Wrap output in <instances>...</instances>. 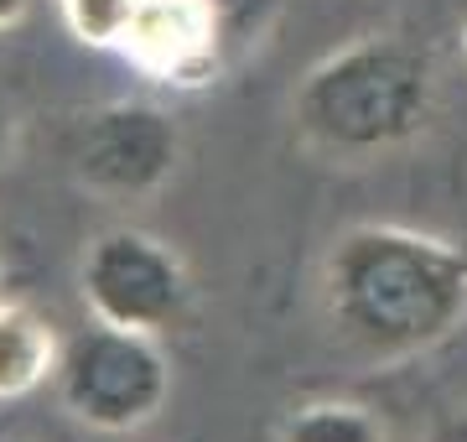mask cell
<instances>
[{
	"mask_svg": "<svg viewBox=\"0 0 467 442\" xmlns=\"http://www.w3.org/2000/svg\"><path fill=\"white\" fill-rule=\"evenodd\" d=\"M426 442H467V406L441 411L431 422V432H426Z\"/></svg>",
	"mask_w": 467,
	"mask_h": 442,
	"instance_id": "obj_10",
	"label": "cell"
},
{
	"mask_svg": "<svg viewBox=\"0 0 467 442\" xmlns=\"http://www.w3.org/2000/svg\"><path fill=\"white\" fill-rule=\"evenodd\" d=\"M26 11H32V0H0V32L21 26V21H26Z\"/></svg>",
	"mask_w": 467,
	"mask_h": 442,
	"instance_id": "obj_12",
	"label": "cell"
},
{
	"mask_svg": "<svg viewBox=\"0 0 467 442\" xmlns=\"http://www.w3.org/2000/svg\"><path fill=\"white\" fill-rule=\"evenodd\" d=\"M0 442H5V437H0Z\"/></svg>",
	"mask_w": 467,
	"mask_h": 442,
	"instance_id": "obj_14",
	"label": "cell"
},
{
	"mask_svg": "<svg viewBox=\"0 0 467 442\" xmlns=\"http://www.w3.org/2000/svg\"><path fill=\"white\" fill-rule=\"evenodd\" d=\"M223 37L218 0H140L119 58L161 89H208L223 68Z\"/></svg>",
	"mask_w": 467,
	"mask_h": 442,
	"instance_id": "obj_6",
	"label": "cell"
},
{
	"mask_svg": "<svg viewBox=\"0 0 467 442\" xmlns=\"http://www.w3.org/2000/svg\"><path fill=\"white\" fill-rule=\"evenodd\" d=\"M322 312L368 359H410L467 323V245L405 224H353L322 260Z\"/></svg>",
	"mask_w": 467,
	"mask_h": 442,
	"instance_id": "obj_1",
	"label": "cell"
},
{
	"mask_svg": "<svg viewBox=\"0 0 467 442\" xmlns=\"http://www.w3.org/2000/svg\"><path fill=\"white\" fill-rule=\"evenodd\" d=\"M436 100L441 79L431 52L400 32H368L306 68L291 94V120L317 152L374 162L426 136Z\"/></svg>",
	"mask_w": 467,
	"mask_h": 442,
	"instance_id": "obj_2",
	"label": "cell"
},
{
	"mask_svg": "<svg viewBox=\"0 0 467 442\" xmlns=\"http://www.w3.org/2000/svg\"><path fill=\"white\" fill-rule=\"evenodd\" d=\"M63 339L26 302H0V401H21L36 385H47L57 370Z\"/></svg>",
	"mask_w": 467,
	"mask_h": 442,
	"instance_id": "obj_7",
	"label": "cell"
},
{
	"mask_svg": "<svg viewBox=\"0 0 467 442\" xmlns=\"http://www.w3.org/2000/svg\"><path fill=\"white\" fill-rule=\"evenodd\" d=\"M462 58H467V32H462Z\"/></svg>",
	"mask_w": 467,
	"mask_h": 442,
	"instance_id": "obj_13",
	"label": "cell"
},
{
	"mask_svg": "<svg viewBox=\"0 0 467 442\" xmlns=\"http://www.w3.org/2000/svg\"><path fill=\"white\" fill-rule=\"evenodd\" d=\"M73 177L94 198L135 204L150 198L182 167V125L150 100H109L84 110L67 146Z\"/></svg>",
	"mask_w": 467,
	"mask_h": 442,
	"instance_id": "obj_5",
	"label": "cell"
},
{
	"mask_svg": "<svg viewBox=\"0 0 467 442\" xmlns=\"http://www.w3.org/2000/svg\"><path fill=\"white\" fill-rule=\"evenodd\" d=\"M275 442H389V426H384L379 411H368L364 401L317 395V401H301V406L285 416Z\"/></svg>",
	"mask_w": 467,
	"mask_h": 442,
	"instance_id": "obj_8",
	"label": "cell"
},
{
	"mask_svg": "<svg viewBox=\"0 0 467 442\" xmlns=\"http://www.w3.org/2000/svg\"><path fill=\"white\" fill-rule=\"evenodd\" d=\"M78 297H84L88 318L161 339L192 307V276L167 239L119 224V229H104L84 245Z\"/></svg>",
	"mask_w": 467,
	"mask_h": 442,
	"instance_id": "obj_4",
	"label": "cell"
},
{
	"mask_svg": "<svg viewBox=\"0 0 467 442\" xmlns=\"http://www.w3.org/2000/svg\"><path fill=\"white\" fill-rule=\"evenodd\" d=\"M11 156H16V110L0 94V172L11 167Z\"/></svg>",
	"mask_w": 467,
	"mask_h": 442,
	"instance_id": "obj_11",
	"label": "cell"
},
{
	"mask_svg": "<svg viewBox=\"0 0 467 442\" xmlns=\"http://www.w3.org/2000/svg\"><path fill=\"white\" fill-rule=\"evenodd\" d=\"M57 5H63V26H67L73 42L119 52V42H125V32H130L140 0H57Z\"/></svg>",
	"mask_w": 467,
	"mask_h": 442,
	"instance_id": "obj_9",
	"label": "cell"
},
{
	"mask_svg": "<svg viewBox=\"0 0 467 442\" xmlns=\"http://www.w3.org/2000/svg\"><path fill=\"white\" fill-rule=\"evenodd\" d=\"M57 406L78 426L94 432H140L167 411L171 359L156 333H135L88 318L78 333H67L52 370Z\"/></svg>",
	"mask_w": 467,
	"mask_h": 442,
	"instance_id": "obj_3",
	"label": "cell"
}]
</instances>
